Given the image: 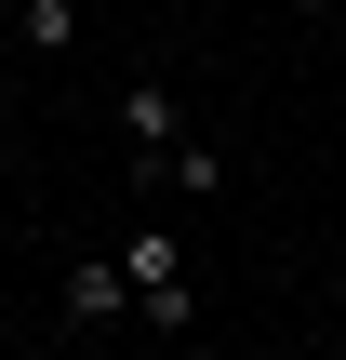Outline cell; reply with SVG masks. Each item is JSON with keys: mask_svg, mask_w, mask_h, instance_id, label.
<instances>
[{"mask_svg": "<svg viewBox=\"0 0 346 360\" xmlns=\"http://www.w3.org/2000/svg\"><path fill=\"white\" fill-rule=\"evenodd\" d=\"M120 147H133V160H147V174H160V160H173V147H187V107H173V94H160V80H120Z\"/></svg>", "mask_w": 346, "mask_h": 360, "instance_id": "cell-1", "label": "cell"}, {"mask_svg": "<svg viewBox=\"0 0 346 360\" xmlns=\"http://www.w3.org/2000/svg\"><path fill=\"white\" fill-rule=\"evenodd\" d=\"M120 307H133V267H120V254H80V267H67V321L93 334V321H120Z\"/></svg>", "mask_w": 346, "mask_h": 360, "instance_id": "cell-2", "label": "cell"}, {"mask_svg": "<svg viewBox=\"0 0 346 360\" xmlns=\"http://www.w3.org/2000/svg\"><path fill=\"white\" fill-rule=\"evenodd\" d=\"M120 267H133V294H187V240H173V227H133Z\"/></svg>", "mask_w": 346, "mask_h": 360, "instance_id": "cell-3", "label": "cell"}, {"mask_svg": "<svg viewBox=\"0 0 346 360\" xmlns=\"http://www.w3.org/2000/svg\"><path fill=\"white\" fill-rule=\"evenodd\" d=\"M160 187H173V200H213V187H227V147H200V134H187V147L160 160Z\"/></svg>", "mask_w": 346, "mask_h": 360, "instance_id": "cell-4", "label": "cell"}, {"mask_svg": "<svg viewBox=\"0 0 346 360\" xmlns=\"http://www.w3.org/2000/svg\"><path fill=\"white\" fill-rule=\"evenodd\" d=\"M13 40H27V53H67V40H80V0H13Z\"/></svg>", "mask_w": 346, "mask_h": 360, "instance_id": "cell-5", "label": "cell"}]
</instances>
